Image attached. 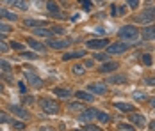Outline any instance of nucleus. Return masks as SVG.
I'll list each match as a JSON object with an SVG mask.
<instances>
[{"instance_id": "09e8293b", "label": "nucleus", "mask_w": 155, "mask_h": 131, "mask_svg": "<svg viewBox=\"0 0 155 131\" xmlns=\"http://www.w3.org/2000/svg\"><path fill=\"white\" fill-rule=\"evenodd\" d=\"M59 2H61L62 5H68V0H59Z\"/></svg>"}, {"instance_id": "4c0bfd02", "label": "nucleus", "mask_w": 155, "mask_h": 131, "mask_svg": "<svg viewBox=\"0 0 155 131\" xmlns=\"http://www.w3.org/2000/svg\"><path fill=\"white\" fill-rule=\"evenodd\" d=\"M94 58H96V60H105V58H107V55H105V53H96V55H94Z\"/></svg>"}, {"instance_id": "39448f33", "label": "nucleus", "mask_w": 155, "mask_h": 131, "mask_svg": "<svg viewBox=\"0 0 155 131\" xmlns=\"http://www.w3.org/2000/svg\"><path fill=\"white\" fill-rule=\"evenodd\" d=\"M130 46L127 43H112L107 46V51L109 53H123V51H127Z\"/></svg>"}, {"instance_id": "a211bd4d", "label": "nucleus", "mask_w": 155, "mask_h": 131, "mask_svg": "<svg viewBox=\"0 0 155 131\" xmlns=\"http://www.w3.org/2000/svg\"><path fill=\"white\" fill-rule=\"evenodd\" d=\"M78 99H82V101H94V98H93V94H89V92H84V90H80V92H77L75 94Z\"/></svg>"}, {"instance_id": "49530a36", "label": "nucleus", "mask_w": 155, "mask_h": 131, "mask_svg": "<svg viewBox=\"0 0 155 131\" xmlns=\"http://www.w3.org/2000/svg\"><path fill=\"white\" fill-rule=\"evenodd\" d=\"M23 103H32V98H31V96H27V98L23 99Z\"/></svg>"}, {"instance_id": "0eeeda50", "label": "nucleus", "mask_w": 155, "mask_h": 131, "mask_svg": "<svg viewBox=\"0 0 155 131\" xmlns=\"http://www.w3.org/2000/svg\"><path fill=\"white\" fill-rule=\"evenodd\" d=\"M139 23H148V21H152V20H155V9H150V11H146V13H143L141 16H137L136 18Z\"/></svg>"}, {"instance_id": "f03ea898", "label": "nucleus", "mask_w": 155, "mask_h": 131, "mask_svg": "<svg viewBox=\"0 0 155 131\" xmlns=\"http://www.w3.org/2000/svg\"><path fill=\"white\" fill-rule=\"evenodd\" d=\"M41 108H43V112L48 114V115H54V114H57L59 112V104L54 101V99H41Z\"/></svg>"}, {"instance_id": "473e14b6", "label": "nucleus", "mask_w": 155, "mask_h": 131, "mask_svg": "<svg viewBox=\"0 0 155 131\" xmlns=\"http://www.w3.org/2000/svg\"><path fill=\"white\" fill-rule=\"evenodd\" d=\"M9 30H11V27H9V25H5V23H2V21H0V32H4V34H7Z\"/></svg>"}, {"instance_id": "3c124183", "label": "nucleus", "mask_w": 155, "mask_h": 131, "mask_svg": "<svg viewBox=\"0 0 155 131\" xmlns=\"http://www.w3.org/2000/svg\"><path fill=\"white\" fill-rule=\"evenodd\" d=\"M2 39H4V32H0V41H2Z\"/></svg>"}, {"instance_id": "a18cd8bd", "label": "nucleus", "mask_w": 155, "mask_h": 131, "mask_svg": "<svg viewBox=\"0 0 155 131\" xmlns=\"http://www.w3.org/2000/svg\"><path fill=\"white\" fill-rule=\"evenodd\" d=\"M94 32H96V34H104V29H102V27H98V29H94Z\"/></svg>"}, {"instance_id": "5fc2aeb1", "label": "nucleus", "mask_w": 155, "mask_h": 131, "mask_svg": "<svg viewBox=\"0 0 155 131\" xmlns=\"http://www.w3.org/2000/svg\"><path fill=\"white\" fill-rule=\"evenodd\" d=\"M0 76H2V74H0Z\"/></svg>"}, {"instance_id": "dca6fc26", "label": "nucleus", "mask_w": 155, "mask_h": 131, "mask_svg": "<svg viewBox=\"0 0 155 131\" xmlns=\"http://www.w3.org/2000/svg\"><path fill=\"white\" fill-rule=\"evenodd\" d=\"M107 82L112 83V85H114V83H127V76H125V74H116V76H110Z\"/></svg>"}, {"instance_id": "6e6552de", "label": "nucleus", "mask_w": 155, "mask_h": 131, "mask_svg": "<svg viewBox=\"0 0 155 131\" xmlns=\"http://www.w3.org/2000/svg\"><path fill=\"white\" fill-rule=\"evenodd\" d=\"M9 110H11V112H13L16 117H20V119H29V114H27V110H23L21 106L11 104V106H9Z\"/></svg>"}, {"instance_id": "c9c22d12", "label": "nucleus", "mask_w": 155, "mask_h": 131, "mask_svg": "<svg viewBox=\"0 0 155 131\" xmlns=\"http://www.w3.org/2000/svg\"><path fill=\"white\" fill-rule=\"evenodd\" d=\"M120 129H123V131H134V128H132L130 124H120Z\"/></svg>"}, {"instance_id": "6ab92c4d", "label": "nucleus", "mask_w": 155, "mask_h": 131, "mask_svg": "<svg viewBox=\"0 0 155 131\" xmlns=\"http://www.w3.org/2000/svg\"><path fill=\"white\" fill-rule=\"evenodd\" d=\"M114 106L118 110H121V112H134V106L128 104V103H114Z\"/></svg>"}, {"instance_id": "4be33fe9", "label": "nucleus", "mask_w": 155, "mask_h": 131, "mask_svg": "<svg viewBox=\"0 0 155 131\" xmlns=\"http://www.w3.org/2000/svg\"><path fill=\"white\" fill-rule=\"evenodd\" d=\"M2 18H7V20H13V21H15L16 14H13V13H9V11H5V9L0 7V20H2Z\"/></svg>"}, {"instance_id": "c03bdc74", "label": "nucleus", "mask_w": 155, "mask_h": 131, "mask_svg": "<svg viewBox=\"0 0 155 131\" xmlns=\"http://www.w3.org/2000/svg\"><path fill=\"white\" fill-rule=\"evenodd\" d=\"M116 13H118V9H116V7L112 5V7H110V14H112V16H116Z\"/></svg>"}, {"instance_id": "c85d7f7f", "label": "nucleus", "mask_w": 155, "mask_h": 131, "mask_svg": "<svg viewBox=\"0 0 155 131\" xmlns=\"http://www.w3.org/2000/svg\"><path fill=\"white\" fill-rule=\"evenodd\" d=\"M0 69H4V71H11V64L0 58Z\"/></svg>"}, {"instance_id": "aec40b11", "label": "nucleus", "mask_w": 155, "mask_h": 131, "mask_svg": "<svg viewBox=\"0 0 155 131\" xmlns=\"http://www.w3.org/2000/svg\"><path fill=\"white\" fill-rule=\"evenodd\" d=\"M54 94L57 98H70L71 96V90H66V89H54Z\"/></svg>"}, {"instance_id": "c756f323", "label": "nucleus", "mask_w": 155, "mask_h": 131, "mask_svg": "<svg viewBox=\"0 0 155 131\" xmlns=\"http://www.w3.org/2000/svg\"><path fill=\"white\" fill-rule=\"evenodd\" d=\"M70 110L78 112V110H84V106H82V104H78V103H71V104H70Z\"/></svg>"}, {"instance_id": "58836bf2", "label": "nucleus", "mask_w": 155, "mask_h": 131, "mask_svg": "<svg viewBox=\"0 0 155 131\" xmlns=\"http://www.w3.org/2000/svg\"><path fill=\"white\" fill-rule=\"evenodd\" d=\"M18 85H20V92H23V94L27 92V87H25V83H23V82H20Z\"/></svg>"}, {"instance_id": "f3484780", "label": "nucleus", "mask_w": 155, "mask_h": 131, "mask_svg": "<svg viewBox=\"0 0 155 131\" xmlns=\"http://www.w3.org/2000/svg\"><path fill=\"white\" fill-rule=\"evenodd\" d=\"M130 119H132V120H134V122H136V124H137L139 128H143V126L146 124V119H144L143 115H139V114H134V112H132V115H130Z\"/></svg>"}, {"instance_id": "a19ab883", "label": "nucleus", "mask_w": 155, "mask_h": 131, "mask_svg": "<svg viewBox=\"0 0 155 131\" xmlns=\"http://www.w3.org/2000/svg\"><path fill=\"white\" fill-rule=\"evenodd\" d=\"M52 32H55V34H62L64 30H62L61 27H54V29H52Z\"/></svg>"}, {"instance_id": "8fccbe9b", "label": "nucleus", "mask_w": 155, "mask_h": 131, "mask_svg": "<svg viewBox=\"0 0 155 131\" xmlns=\"http://www.w3.org/2000/svg\"><path fill=\"white\" fill-rule=\"evenodd\" d=\"M150 128H152V129L155 131V120H153V122H152V124H150Z\"/></svg>"}, {"instance_id": "603ef678", "label": "nucleus", "mask_w": 155, "mask_h": 131, "mask_svg": "<svg viewBox=\"0 0 155 131\" xmlns=\"http://www.w3.org/2000/svg\"><path fill=\"white\" fill-rule=\"evenodd\" d=\"M150 104H152V106H155V99H152V101H150Z\"/></svg>"}, {"instance_id": "1a4fd4ad", "label": "nucleus", "mask_w": 155, "mask_h": 131, "mask_svg": "<svg viewBox=\"0 0 155 131\" xmlns=\"http://www.w3.org/2000/svg\"><path fill=\"white\" fill-rule=\"evenodd\" d=\"M118 67H120L118 62H105V64L100 66V71H102V73H110V71H116Z\"/></svg>"}, {"instance_id": "7c9ffc66", "label": "nucleus", "mask_w": 155, "mask_h": 131, "mask_svg": "<svg viewBox=\"0 0 155 131\" xmlns=\"http://www.w3.org/2000/svg\"><path fill=\"white\" fill-rule=\"evenodd\" d=\"M143 62H144L146 66H152V55H148V53H144V55H143Z\"/></svg>"}, {"instance_id": "2f4dec72", "label": "nucleus", "mask_w": 155, "mask_h": 131, "mask_svg": "<svg viewBox=\"0 0 155 131\" xmlns=\"http://www.w3.org/2000/svg\"><path fill=\"white\" fill-rule=\"evenodd\" d=\"M80 5H82L86 11H89V9H91V4H89V0H80Z\"/></svg>"}, {"instance_id": "864d4df0", "label": "nucleus", "mask_w": 155, "mask_h": 131, "mask_svg": "<svg viewBox=\"0 0 155 131\" xmlns=\"http://www.w3.org/2000/svg\"><path fill=\"white\" fill-rule=\"evenodd\" d=\"M75 131H80V129H75Z\"/></svg>"}, {"instance_id": "de8ad7c7", "label": "nucleus", "mask_w": 155, "mask_h": 131, "mask_svg": "<svg viewBox=\"0 0 155 131\" xmlns=\"http://www.w3.org/2000/svg\"><path fill=\"white\" fill-rule=\"evenodd\" d=\"M125 11H127V7H120V9H118V13H120V14H123Z\"/></svg>"}, {"instance_id": "9b49d317", "label": "nucleus", "mask_w": 155, "mask_h": 131, "mask_svg": "<svg viewBox=\"0 0 155 131\" xmlns=\"http://www.w3.org/2000/svg\"><path fill=\"white\" fill-rule=\"evenodd\" d=\"M143 39H146V41L155 39V25H150V27L143 29Z\"/></svg>"}, {"instance_id": "ddd939ff", "label": "nucleus", "mask_w": 155, "mask_h": 131, "mask_svg": "<svg viewBox=\"0 0 155 131\" xmlns=\"http://www.w3.org/2000/svg\"><path fill=\"white\" fill-rule=\"evenodd\" d=\"M93 117H96V110H86V112H82V115L78 117V120H82V122H89Z\"/></svg>"}, {"instance_id": "e433bc0d", "label": "nucleus", "mask_w": 155, "mask_h": 131, "mask_svg": "<svg viewBox=\"0 0 155 131\" xmlns=\"http://www.w3.org/2000/svg\"><path fill=\"white\" fill-rule=\"evenodd\" d=\"M11 46H13L15 50H23V44H21V43H16V41H13V43H11Z\"/></svg>"}, {"instance_id": "f8f14e48", "label": "nucleus", "mask_w": 155, "mask_h": 131, "mask_svg": "<svg viewBox=\"0 0 155 131\" xmlns=\"http://www.w3.org/2000/svg\"><path fill=\"white\" fill-rule=\"evenodd\" d=\"M9 5H13V7H18V9H21V11H25L27 7H29V4H27V0H5Z\"/></svg>"}, {"instance_id": "412c9836", "label": "nucleus", "mask_w": 155, "mask_h": 131, "mask_svg": "<svg viewBox=\"0 0 155 131\" xmlns=\"http://www.w3.org/2000/svg\"><path fill=\"white\" fill-rule=\"evenodd\" d=\"M47 7H48V11H50L52 14H59V5H57V2H54V0H48Z\"/></svg>"}, {"instance_id": "f704fd0d", "label": "nucleus", "mask_w": 155, "mask_h": 131, "mask_svg": "<svg viewBox=\"0 0 155 131\" xmlns=\"http://www.w3.org/2000/svg\"><path fill=\"white\" fill-rule=\"evenodd\" d=\"M127 2H128V5L132 9H137V5H139V0H127Z\"/></svg>"}, {"instance_id": "7ed1b4c3", "label": "nucleus", "mask_w": 155, "mask_h": 131, "mask_svg": "<svg viewBox=\"0 0 155 131\" xmlns=\"http://www.w3.org/2000/svg\"><path fill=\"white\" fill-rule=\"evenodd\" d=\"M25 80H27V83H31L32 87H43V80L38 74H34L32 71H25Z\"/></svg>"}, {"instance_id": "f257e3e1", "label": "nucleus", "mask_w": 155, "mask_h": 131, "mask_svg": "<svg viewBox=\"0 0 155 131\" xmlns=\"http://www.w3.org/2000/svg\"><path fill=\"white\" fill-rule=\"evenodd\" d=\"M118 36H120L121 39H136V37L139 36V29H136L134 25H125V27L120 29Z\"/></svg>"}, {"instance_id": "a878e982", "label": "nucleus", "mask_w": 155, "mask_h": 131, "mask_svg": "<svg viewBox=\"0 0 155 131\" xmlns=\"http://www.w3.org/2000/svg\"><path fill=\"white\" fill-rule=\"evenodd\" d=\"M34 34H36V36H41V37H48L52 32L47 30V29H34Z\"/></svg>"}, {"instance_id": "4468645a", "label": "nucleus", "mask_w": 155, "mask_h": 131, "mask_svg": "<svg viewBox=\"0 0 155 131\" xmlns=\"http://www.w3.org/2000/svg\"><path fill=\"white\" fill-rule=\"evenodd\" d=\"M27 44H29L31 48H34L36 51H41V53H43V51L47 50V48H45L43 44H41V43H38V41H36V39H32V37H29V39H27Z\"/></svg>"}, {"instance_id": "bb28decb", "label": "nucleus", "mask_w": 155, "mask_h": 131, "mask_svg": "<svg viewBox=\"0 0 155 131\" xmlns=\"http://www.w3.org/2000/svg\"><path fill=\"white\" fill-rule=\"evenodd\" d=\"M20 57L27 58V60H36V58H38V55H36V53H32V51H23Z\"/></svg>"}, {"instance_id": "9d476101", "label": "nucleus", "mask_w": 155, "mask_h": 131, "mask_svg": "<svg viewBox=\"0 0 155 131\" xmlns=\"http://www.w3.org/2000/svg\"><path fill=\"white\" fill-rule=\"evenodd\" d=\"M87 89L93 92V94H105L107 92V89L104 83H91V85H87Z\"/></svg>"}, {"instance_id": "393cba45", "label": "nucleus", "mask_w": 155, "mask_h": 131, "mask_svg": "<svg viewBox=\"0 0 155 131\" xmlns=\"http://www.w3.org/2000/svg\"><path fill=\"white\" fill-rule=\"evenodd\" d=\"M96 119H98L100 122H109V119H110V117H109L105 112H98V110H96Z\"/></svg>"}, {"instance_id": "423d86ee", "label": "nucleus", "mask_w": 155, "mask_h": 131, "mask_svg": "<svg viewBox=\"0 0 155 131\" xmlns=\"http://www.w3.org/2000/svg\"><path fill=\"white\" fill-rule=\"evenodd\" d=\"M70 41L68 39H50L48 41V46L50 48H54V50H61V48H66V46H70Z\"/></svg>"}, {"instance_id": "37998d69", "label": "nucleus", "mask_w": 155, "mask_h": 131, "mask_svg": "<svg viewBox=\"0 0 155 131\" xmlns=\"http://www.w3.org/2000/svg\"><path fill=\"white\" fill-rule=\"evenodd\" d=\"M134 98H136V99H143V98H144V94H139V92H136V94H134Z\"/></svg>"}, {"instance_id": "ea45409f", "label": "nucleus", "mask_w": 155, "mask_h": 131, "mask_svg": "<svg viewBox=\"0 0 155 131\" xmlns=\"http://www.w3.org/2000/svg\"><path fill=\"white\" fill-rule=\"evenodd\" d=\"M7 50H9V46H7V44L0 43V51H2V53H4V51H7Z\"/></svg>"}, {"instance_id": "cd10ccee", "label": "nucleus", "mask_w": 155, "mask_h": 131, "mask_svg": "<svg viewBox=\"0 0 155 131\" xmlns=\"http://www.w3.org/2000/svg\"><path fill=\"white\" fill-rule=\"evenodd\" d=\"M5 122H11V117L5 112H0V124H5Z\"/></svg>"}, {"instance_id": "72a5a7b5", "label": "nucleus", "mask_w": 155, "mask_h": 131, "mask_svg": "<svg viewBox=\"0 0 155 131\" xmlns=\"http://www.w3.org/2000/svg\"><path fill=\"white\" fill-rule=\"evenodd\" d=\"M84 71H86V69H84V66H75V67H73V73H75V74H82Z\"/></svg>"}, {"instance_id": "20e7f679", "label": "nucleus", "mask_w": 155, "mask_h": 131, "mask_svg": "<svg viewBox=\"0 0 155 131\" xmlns=\"http://www.w3.org/2000/svg\"><path fill=\"white\" fill-rule=\"evenodd\" d=\"M86 46L91 48V50H102V48H107L109 46V41L107 39H91V41L86 43Z\"/></svg>"}, {"instance_id": "b1692460", "label": "nucleus", "mask_w": 155, "mask_h": 131, "mask_svg": "<svg viewBox=\"0 0 155 131\" xmlns=\"http://www.w3.org/2000/svg\"><path fill=\"white\" fill-rule=\"evenodd\" d=\"M9 124H11L15 129H18V131H21L23 128H25V124H23V122H20V120H16V119H11V122H9Z\"/></svg>"}, {"instance_id": "79ce46f5", "label": "nucleus", "mask_w": 155, "mask_h": 131, "mask_svg": "<svg viewBox=\"0 0 155 131\" xmlns=\"http://www.w3.org/2000/svg\"><path fill=\"white\" fill-rule=\"evenodd\" d=\"M146 83L148 85H155V78H146Z\"/></svg>"}, {"instance_id": "5701e85b", "label": "nucleus", "mask_w": 155, "mask_h": 131, "mask_svg": "<svg viewBox=\"0 0 155 131\" xmlns=\"http://www.w3.org/2000/svg\"><path fill=\"white\" fill-rule=\"evenodd\" d=\"M23 23H25V27H41V25H45V21H36V20H25Z\"/></svg>"}, {"instance_id": "2eb2a0df", "label": "nucleus", "mask_w": 155, "mask_h": 131, "mask_svg": "<svg viewBox=\"0 0 155 131\" xmlns=\"http://www.w3.org/2000/svg\"><path fill=\"white\" fill-rule=\"evenodd\" d=\"M78 57H86V51H70V53H64L62 60H73V58H78Z\"/></svg>"}]
</instances>
